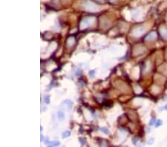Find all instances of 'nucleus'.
Returning a JSON list of instances; mask_svg holds the SVG:
<instances>
[{
  "instance_id": "obj_11",
  "label": "nucleus",
  "mask_w": 167,
  "mask_h": 147,
  "mask_svg": "<svg viewBox=\"0 0 167 147\" xmlns=\"http://www.w3.org/2000/svg\"><path fill=\"white\" fill-rule=\"evenodd\" d=\"M44 101L46 104H49L50 103V97L48 95H46L44 97Z\"/></svg>"
},
{
  "instance_id": "obj_18",
  "label": "nucleus",
  "mask_w": 167,
  "mask_h": 147,
  "mask_svg": "<svg viewBox=\"0 0 167 147\" xmlns=\"http://www.w3.org/2000/svg\"><path fill=\"white\" fill-rule=\"evenodd\" d=\"M44 142H45V143L46 145H48V143H50V141H48V138L46 139V140H45V141Z\"/></svg>"
},
{
  "instance_id": "obj_7",
  "label": "nucleus",
  "mask_w": 167,
  "mask_h": 147,
  "mask_svg": "<svg viewBox=\"0 0 167 147\" xmlns=\"http://www.w3.org/2000/svg\"><path fill=\"white\" fill-rule=\"evenodd\" d=\"M57 117H58V119L60 121L63 120L65 119V114H64V112H63L62 111H59L58 114H57Z\"/></svg>"
},
{
  "instance_id": "obj_13",
  "label": "nucleus",
  "mask_w": 167,
  "mask_h": 147,
  "mask_svg": "<svg viewBox=\"0 0 167 147\" xmlns=\"http://www.w3.org/2000/svg\"><path fill=\"white\" fill-rule=\"evenodd\" d=\"M100 131H101V132H102L104 134H106V135H108V134L109 133L108 129L105 128V127H104V128H101V129H100Z\"/></svg>"
},
{
  "instance_id": "obj_1",
  "label": "nucleus",
  "mask_w": 167,
  "mask_h": 147,
  "mask_svg": "<svg viewBox=\"0 0 167 147\" xmlns=\"http://www.w3.org/2000/svg\"><path fill=\"white\" fill-rule=\"evenodd\" d=\"M83 5L84 8H85L86 11H91V12L97 11L99 9L98 6L96 4L93 3L92 2L89 1V0H83Z\"/></svg>"
},
{
  "instance_id": "obj_14",
  "label": "nucleus",
  "mask_w": 167,
  "mask_h": 147,
  "mask_svg": "<svg viewBox=\"0 0 167 147\" xmlns=\"http://www.w3.org/2000/svg\"><path fill=\"white\" fill-rule=\"evenodd\" d=\"M163 124V122L161 120H157V121H156V123H155V126L156 127H159L160 126H161Z\"/></svg>"
},
{
  "instance_id": "obj_16",
  "label": "nucleus",
  "mask_w": 167,
  "mask_h": 147,
  "mask_svg": "<svg viewBox=\"0 0 167 147\" xmlns=\"http://www.w3.org/2000/svg\"><path fill=\"white\" fill-rule=\"evenodd\" d=\"M94 73H95V71L94 70H92L89 72V74H90V77H94Z\"/></svg>"
},
{
  "instance_id": "obj_17",
  "label": "nucleus",
  "mask_w": 167,
  "mask_h": 147,
  "mask_svg": "<svg viewBox=\"0 0 167 147\" xmlns=\"http://www.w3.org/2000/svg\"><path fill=\"white\" fill-rule=\"evenodd\" d=\"M153 143H154V139H153V138L150 139V140H149V141L148 142V143H149V144H152Z\"/></svg>"
},
{
  "instance_id": "obj_3",
  "label": "nucleus",
  "mask_w": 167,
  "mask_h": 147,
  "mask_svg": "<svg viewBox=\"0 0 167 147\" xmlns=\"http://www.w3.org/2000/svg\"><path fill=\"white\" fill-rule=\"evenodd\" d=\"M144 32H145V28L143 27H137L133 29L131 34L135 37H139L143 34Z\"/></svg>"
},
{
  "instance_id": "obj_5",
  "label": "nucleus",
  "mask_w": 167,
  "mask_h": 147,
  "mask_svg": "<svg viewBox=\"0 0 167 147\" xmlns=\"http://www.w3.org/2000/svg\"><path fill=\"white\" fill-rule=\"evenodd\" d=\"M160 33L161 35L163 37V39L167 40V28L166 27H163L160 29Z\"/></svg>"
},
{
  "instance_id": "obj_20",
  "label": "nucleus",
  "mask_w": 167,
  "mask_h": 147,
  "mask_svg": "<svg viewBox=\"0 0 167 147\" xmlns=\"http://www.w3.org/2000/svg\"><path fill=\"white\" fill-rule=\"evenodd\" d=\"M40 131H41V132L42 131V126H40Z\"/></svg>"
},
{
  "instance_id": "obj_2",
  "label": "nucleus",
  "mask_w": 167,
  "mask_h": 147,
  "mask_svg": "<svg viewBox=\"0 0 167 147\" xmlns=\"http://www.w3.org/2000/svg\"><path fill=\"white\" fill-rule=\"evenodd\" d=\"M95 21V18L94 17H88L85 18L83 20L81 21L80 24H79V28L80 29H85L86 28H88L90 25H92V24L94 23Z\"/></svg>"
},
{
  "instance_id": "obj_12",
  "label": "nucleus",
  "mask_w": 167,
  "mask_h": 147,
  "mask_svg": "<svg viewBox=\"0 0 167 147\" xmlns=\"http://www.w3.org/2000/svg\"><path fill=\"white\" fill-rule=\"evenodd\" d=\"M79 141L81 143V145H85L86 143V140L84 137H79Z\"/></svg>"
},
{
  "instance_id": "obj_10",
  "label": "nucleus",
  "mask_w": 167,
  "mask_h": 147,
  "mask_svg": "<svg viewBox=\"0 0 167 147\" xmlns=\"http://www.w3.org/2000/svg\"><path fill=\"white\" fill-rule=\"evenodd\" d=\"M60 144V143L59 141H53V142H50L48 143V146H57Z\"/></svg>"
},
{
  "instance_id": "obj_8",
  "label": "nucleus",
  "mask_w": 167,
  "mask_h": 147,
  "mask_svg": "<svg viewBox=\"0 0 167 147\" xmlns=\"http://www.w3.org/2000/svg\"><path fill=\"white\" fill-rule=\"evenodd\" d=\"M63 103H66V106H67V108L68 109H71V108H72V105H73V103L71 102L70 100H65V101H63Z\"/></svg>"
},
{
  "instance_id": "obj_4",
  "label": "nucleus",
  "mask_w": 167,
  "mask_h": 147,
  "mask_svg": "<svg viewBox=\"0 0 167 147\" xmlns=\"http://www.w3.org/2000/svg\"><path fill=\"white\" fill-rule=\"evenodd\" d=\"M157 34L156 32H151L150 34H149L146 37V41H153L155 39H157Z\"/></svg>"
},
{
  "instance_id": "obj_19",
  "label": "nucleus",
  "mask_w": 167,
  "mask_h": 147,
  "mask_svg": "<svg viewBox=\"0 0 167 147\" xmlns=\"http://www.w3.org/2000/svg\"><path fill=\"white\" fill-rule=\"evenodd\" d=\"M43 140H44V137H43V136H42V135H41V142H42L43 141Z\"/></svg>"
},
{
  "instance_id": "obj_21",
  "label": "nucleus",
  "mask_w": 167,
  "mask_h": 147,
  "mask_svg": "<svg viewBox=\"0 0 167 147\" xmlns=\"http://www.w3.org/2000/svg\"><path fill=\"white\" fill-rule=\"evenodd\" d=\"M166 20H167V16H166Z\"/></svg>"
},
{
  "instance_id": "obj_15",
  "label": "nucleus",
  "mask_w": 167,
  "mask_h": 147,
  "mask_svg": "<svg viewBox=\"0 0 167 147\" xmlns=\"http://www.w3.org/2000/svg\"><path fill=\"white\" fill-rule=\"evenodd\" d=\"M155 122H156L155 119V118H152V119L150 120L149 122V126H153V125L155 124Z\"/></svg>"
},
{
  "instance_id": "obj_6",
  "label": "nucleus",
  "mask_w": 167,
  "mask_h": 147,
  "mask_svg": "<svg viewBox=\"0 0 167 147\" xmlns=\"http://www.w3.org/2000/svg\"><path fill=\"white\" fill-rule=\"evenodd\" d=\"M74 43H75V39H74V37H69V38L67 39V41H66V44H67L68 47H69V48L72 47V46L74 45Z\"/></svg>"
},
{
  "instance_id": "obj_9",
  "label": "nucleus",
  "mask_w": 167,
  "mask_h": 147,
  "mask_svg": "<svg viewBox=\"0 0 167 147\" xmlns=\"http://www.w3.org/2000/svg\"><path fill=\"white\" fill-rule=\"evenodd\" d=\"M70 135H71V132H70V131H66V132H64L62 133V138H66V137H70Z\"/></svg>"
}]
</instances>
